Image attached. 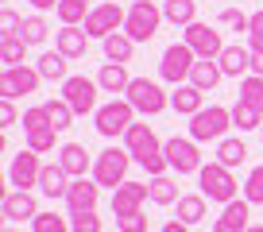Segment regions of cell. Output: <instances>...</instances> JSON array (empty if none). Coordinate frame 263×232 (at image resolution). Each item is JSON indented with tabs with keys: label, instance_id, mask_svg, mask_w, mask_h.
Returning a JSON list of instances; mask_svg holds the SVG:
<instances>
[{
	"label": "cell",
	"instance_id": "14",
	"mask_svg": "<svg viewBox=\"0 0 263 232\" xmlns=\"http://www.w3.org/2000/svg\"><path fill=\"white\" fill-rule=\"evenodd\" d=\"M39 174H43L39 151L24 147L20 155H12V166H8V182L16 186V190H31V186H39Z\"/></svg>",
	"mask_w": 263,
	"mask_h": 232
},
{
	"label": "cell",
	"instance_id": "8",
	"mask_svg": "<svg viewBox=\"0 0 263 232\" xmlns=\"http://www.w3.org/2000/svg\"><path fill=\"white\" fill-rule=\"evenodd\" d=\"M97 93H105L97 78L70 74V78L62 82V97L70 101V108H74L78 116H85V112H97Z\"/></svg>",
	"mask_w": 263,
	"mask_h": 232
},
{
	"label": "cell",
	"instance_id": "44",
	"mask_svg": "<svg viewBox=\"0 0 263 232\" xmlns=\"http://www.w3.org/2000/svg\"><path fill=\"white\" fill-rule=\"evenodd\" d=\"M221 27H232V31H248V27H252V16H244L240 8H224V12H221Z\"/></svg>",
	"mask_w": 263,
	"mask_h": 232
},
{
	"label": "cell",
	"instance_id": "37",
	"mask_svg": "<svg viewBox=\"0 0 263 232\" xmlns=\"http://www.w3.org/2000/svg\"><path fill=\"white\" fill-rule=\"evenodd\" d=\"M47 112H50V120H54V128H58V132H66V128H70V124H74V108H70V101H66V97H58V101H47Z\"/></svg>",
	"mask_w": 263,
	"mask_h": 232
},
{
	"label": "cell",
	"instance_id": "50",
	"mask_svg": "<svg viewBox=\"0 0 263 232\" xmlns=\"http://www.w3.org/2000/svg\"><path fill=\"white\" fill-rule=\"evenodd\" d=\"M163 232H190V224H182V221H166V224H163Z\"/></svg>",
	"mask_w": 263,
	"mask_h": 232
},
{
	"label": "cell",
	"instance_id": "41",
	"mask_svg": "<svg viewBox=\"0 0 263 232\" xmlns=\"http://www.w3.org/2000/svg\"><path fill=\"white\" fill-rule=\"evenodd\" d=\"M147 224H151V217L143 213V209H136V213H124V217H116V228H120V232H147Z\"/></svg>",
	"mask_w": 263,
	"mask_h": 232
},
{
	"label": "cell",
	"instance_id": "31",
	"mask_svg": "<svg viewBox=\"0 0 263 232\" xmlns=\"http://www.w3.org/2000/svg\"><path fill=\"white\" fill-rule=\"evenodd\" d=\"M151 201H155V205H178V182H174L171 174H159V178H151Z\"/></svg>",
	"mask_w": 263,
	"mask_h": 232
},
{
	"label": "cell",
	"instance_id": "36",
	"mask_svg": "<svg viewBox=\"0 0 263 232\" xmlns=\"http://www.w3.org/2000/svg\"><path fill=\"white\" fill-rule=\"evenodd\" d=\"M24 136H31V132H43V128H54V120H50V112H47V105H35V108H27L24 112Z\"/></svg>",
	"mask_w": 263,
	"mask_h": 232
},
{
	"label": "cell",
	"instance_id": "13",
	"mask_svg": "<svg viewBox=\"0 0 263 232\" xmlns=\"http://www.w3.org/2000/svg\"><path fill=\"white\" fill-rule=\"evenodd\" d=\"M182 39L194 47V54L197 58H221V50H224V39H221V31L217 27H209V24H190V27H182Z\"/></svg>",
	"mask_w": 263,
	"mask_h": 232
},
{
	"label": "cell",
	"instance_id": "17",
	"mask_svg": "<svg viewBox=\"0 0 263 232\" xmlns=\"http://www.w3.org/2000/svg\"><path fill=\"white\" fill-rule=\"evenodd\" d=\"M0 209H4V221H35V217L43 213L31 190H12V194H4V205H0Z\"/></svg>",
	"mask_w": 263,
	"mask_h": 232
},
{
	"label": "cell",
	"instance_id": "3",
	"mask_svg": "<svg viewBox=\"0 0 263 232\" xmlns=\"http://www.w3.org/2000/svg\"><path fill=\"white\" fill-rule=\"evenodd\" d=\"M229 128H232V108H224V105H209L190 116V140H197V143L224 140Z\"/></svg>",
	"mask_w": 263,
	"mask_h": 232
},
{
	"label": "cell",
	"instance_id": "48",
	"mask_svg": "<svg viewBox=\"0 0 263 232\" xmlns=\"http://www.w3.org/2000/svg\"><path fill=\"white\" fill-rule=\"evenodd\" d=\"M35 12H50V8H58V0H27Z\"/></svg>",
	"mask_w": 263,
	"mask_h": 232
},
{
	"label": "cell",
	"instance_id": "6",
	"mask_svg": "<svg viewBox=\"0 0 263 232\" xmlns=\"http://www.w3.org/2000/svg\"><path fill=\"white\" fill-rule=\"evenodd\" d=\"M93 120H97V132L105 136V140H116V136H124L132 124H136V105H132L128 97L108 101V105H101L97 112H93Z\"/></svg>",
	"mask_w": 263,
	"mask_h": 232
},
{
	"label": "cell",
	"instance_id": "12",
	"mask_svg": "<svg viewBox=\"0 0 263 232\" xmlns=\"http://www.w3.org/2000/svg\"><path fill=\"white\" fill-rule=\"evenodd\" d=\"M39 82H43V74L31 66H4V74H0V97L4 101L27 97V93L39 89Z\"/></svg>",
	"mask_w": 263,
	"mask_h": 232
},
{
	"label": "cell",
	"instance_id": "40",
	"mask_svg": "<svg viewBox=\"0 0 263 232\" xmlns=\"http://www.w3.org/2000/svg\"><path fill=\"white\" fill-rule=\"evenodd\" d=\"M244 198L252 205H263V166H252L248 170V182H244Z\"/></svg>",
	"mask_w": 263,
	"mask_h": 232
},
{
	"label": "cell",
	"instance_id": "51",
	"mask_svg": "<svg viewBox=\"0 0 263 232\" xmlns=\"http://www.w3.org/2000/svg\"><path fill=\"white\" fill-rule=\"evenodd\" d=\"M248 232H263V224H248Z\"/></svg>",
	"mask_w": 263,
	"mask_h": 232
},
{
	"label": "cell",
	"instance_id": "18",
	"mask_svg": "<svg viewBox=\"0 0 263 232\" xmlns=\"http://www.w3.org/2000/svg\"><path fill=\"white\" fill-rule=\"evenodd\" d=\"M248 217H252V201H248V198H232L229 205L221 209V217L213 221V228H224V232H248Z\"/></svg>",
	"mask_w": 263,
	"mask_h": 232
},
{
	"label": "cell",
	"instance_id": "4",
	"mask_svg": "<svg viewBox=\"0 0 263 232\" xmlns=\"http://www.w3.org/2000/svg\"><path fill=\"white\" fill-rule=\"evenodd\" d=\"M136 163L132 159L128 147H108L97 155V163H93V178H97V186H108V190H116V186L128 182V166Z\"/></svg>",
	"mask_w": 263,
	"mask_h": 232
},
{
	"label": "cell",
	"instance_id": "23",
	"mask_svg": "<svg viewBox=\"0 0 263 232\" xmlns=\"http://www.w3.org/2000/svg\"><path fill=\"white\" fill-rule=\"evenodd\" d=\"M58 155V163L66 166V174H70V178H85V170H89V151L82 147V143H62V147L54 151Z\"/></svg>",
	"mask_w": 263,
	"mask_h": 232
},
{
	"label": "cell",
	"instance_id": "47",
	"mask_svg": "<svg viewBox=\"0 0 263 232\" xmlns=\"http://www.w3.org/2000/svg\"><path fill=\"white\" fill-rule=\"evenodd\" d=\"M0 120H4V128L20 124V116H16V105H12V101H4V108H0Z\"/></svg>",
	"mask_w": 263,
	"mask_h": 232
},
{
	"label": "cell",
	"instance_id": "20",
	"mask_svg": "<svg viewBox=\"0 0 263 232\" xmlns=\"http://www.w3.org/2000/svg\"><path fill=\"white\" fill-rule=\"evenodd\" d=\"M221 70H224V78H248L252 74V47H240V43H232V47H224L221 50Z\"/></svg>",
	"mask_w": 263,
	"mask_h": 232
},
{
	"label": "cell",
	"instance_id": "33",
	"mask_svg": "<svg viewBox=\"0 0 263 232\" xmlns=\"http://www.w3.org/2000/svg\"><path fill=\"white\" fill-rule=\"evenodd\" d=\"M27 47H31V43H27L24 35H4V43H0V58H4V66H24Z\"/></svg>",
	"mask_w": 263,
	"mask_h": 232
},
{
	"label": "cell",
	"instance_id": "46",
	"mask_svg": "<svg viewBox=\"0 0 263 232\" xmlns=\"http://www.w3.org/2000/svg\"><path fill=\"white\" fill-rule=\"evenodd\" d=\"M0 27H4V31L0 35H20V27H24V20L16 16V12L12 8H4V16H0Z\"/></svg>",
	"mask_w": 263,
	"mask_h": 232
},
{
	"label": "cell",
	"instance_id": "15",
	"mask_svg": "<svg viewBox=\"0 0 263 232\" xmlns=\"http://www.w3.org/2000/svg\"><path fill=\"white\" fill-rule=\"evenodd\" d=\"M66 209L70 213H85V209H97V201H101V186H97V178H74L70 182V194H66Z\"/></svg>",
	"mask_w": 263,
	"mask_h": 232
},
{
	"label": "cell",
	"instance_id": "35",
	"mask_svg": "<svg viewBox=\"0 0 263 232\" xmlns=\"http://www.w3.org/2000/svg\"><path fill=\"white\" fill-rule=\"evenodd\" d=\"M232 128L255 132V128H263V112H255V108H248L244 101H236V105H232Z\"/></svg>",
	"mask_w": 263,
	"mask_h": 232
},
{
	"label": "cell",
	"instance_id": "21",
	"mask_svg": "<svg viewBox=\"0 0 263 232\" xmlns=\"http://www.w3.org/2000/svg\"><path fill=\"white\" fill-rule=\"evenodd\" d=\"M54 50H62L70 62H74V58H85V50H89V35H85V27H62V31L54 35Z\"/></svg>",
	"mask_w": 263,
	"mask_h": 232
},
{
	"label": "cell",
	"instance_id": "30",
	"mask_svg": "<svg viewBox=\"0 0 263 232\" xmlns=\"http://www.w3.org/2000/svg\"><path fill=\"white\" fill-rule=\"evenodd\" d=\"M178 221L182 224H201L205 221V194H182L178 198Z\"/></svg>",
	"mask_w": 263,
	"mask_h": 232
},
{
	"label": "cell",
	"instance_id": "28",
	"mask_svg": "<svg viewBox=\"0 0 263 232\" xmlns=\"http://www.w3.org/2000/svg\"><path fill=\"white\" fill-rule=\"evenodd\" d=\"M66 66H70V58H66L62 50H47L35 70L43 74V82H66V78H70V74H66Z\"/></svg>",
	"mask_w": 263,
	"mask_h": 232
},
{
	"label": "cell",
	"instance_id": "45",
	"mask_svg": "<svg viewBox=\"0 0 263 232\" xmlns=\"http://www.w3.org/2000/svg\"><path fill=\"white\" fill-rule=\"evenodd\" d=\"M248 47H252V50H263V8L252 16V27H248Z\"/></svg>",
	"mask_w": 263,
	"mask_h": 232
},
{
	"label": "cell",
	"instance_id": "25",
	"mask_svg": "<svg viewBox=\"0 0 263 232\" xmlns=\"http://www.w3.org/2000/svg\"><path fill=\"white\" fill-rule=\"evenodd\" d=\"M101 43H105V58H108V62H124V66H128L132 54H136V39H132L128 31H112L108 39H101Z\"/></svg>",
	"mask_w": 263,
	"mask_h": 232
},
{
	"label": "cell",
	"instance_id": "1",
	"mask_svg": "<svg viewBox=\"0 0 263 232\" xmlns=\"http://www.w3.org/2000/svg\"><path fill=\"white\" fill-rule=\"evenodd\" d=\"M124 147L132 151V159H136V163H140L151 178H159V174L171 170L166 151H163V143H159V136L151 132V124H140V120H136V124L124 132Z\"/></svg>",
	"mask_w": 263,
	"mask_h": 232
},
{
	"label": "cell",
	"instance_id": "7",
	"mask_svg": "<svg viewBox=\"0 0 263 232\" xmlns=\"http://www.w3.org/2000/svg\"><path fill=\"white\" fill-rule=\"evenodd\" d=\"M194 66H197V54H194V47H190V43L182 39V43H171V47L163 50L159 74H163V82H171V85H182V82H190Z\"/></svg>",
	"mask_w": 263,
	"mask_h": 232
},
{
	"label": "cell",
	"instance_id": "54",
	"mask_svg": "<svg viewBox=\"0 0 263 232\" xmlns=\"http://www.w3.org/2000/svg\"><path fill=\"white\" fill-rule=\"evenodd\" d=\"M259 136H263V128H259Z\"/></svg>",
	"mask_w": 263,
	"mask_h": 232
},
{
	"label": "cell",
	"instance_id": "49",
	"mask_svg": "<svg viewBox=\"0 0 263 232\" xmlns=\"http://www.w3.org/2000/svg\"><path fill=\"white\" fill-rule=\"evenodd\" d=\"M252 74L263 78V50H252Z\"/></svg>",
	"mask_w": 263,
	"mask_h": 232
},
{
	"label": "cell",
	"instance_id": "16",
	"mask_svg": "<svg viewBox=\"0 0 263 232\" xmlns=\"http://www.w3.org/2000/svg\"><path fill=\"white\" fill-rule=\"evenodd\" d=\"M151 198V186L147 182H124L112 190V213L124 217V213H136V209H143V201Z\"/></svg>",
	"mask_w": 263,
	"mask_h": 232
},
{
	"label": "cell",
	"instance_id": "34",
	"mask_svg": "<svg viewBox=\"0 0 263 232\" xmlns=\"http://www.w3.org/2000/svg\"><path fill=\"white\" fill-rule=\"evenodd\" d=\"M240 101H244L248 108H255V112H263V78L259 74L240 78Z\"/></svg>",
	"mask_w": 263,
	"mask_h": 232
},
{
	"label": "cell",
	"instance_id": "42",
	"mask_svg": "<svg viewBox=\"0 0 263 232\" xmlns=\"http://www.w3.org/2000/svg\"><path fill=\"white\" fill-rule=\"evenodd\" d=\"M70 228H74V232H101V217H97V209L70 213Z\"/></svg>",
	"mask_w": 263,
	"mask_h": 232
},
{
	"label": "cell",
	"instance_id": "29",
	"mask_svg": "<svg viewBox=\"0 0 263 232\" xmlns=\"http://www.w3.org/2000/svg\"><path fill=\"white\" fill-rule=\"evenodd\" d=\"M58 20H62V27H82L85 20H89V0H58Z\"/></svg>",
	"mask_w": 263,
	"mask_h": 232
},
{
	"label": "cell",
	"instance_id": "27",
	"mask_svg": "<svg viewBox=\"0 0 263 232\" xmlns=\"http://www.w3.org/2000/svg\"><path fill=\"white\" fill-rule=\"evenodd\" d=\"M163 20L174 27H190L197 20V0H166L163 4Z\"/></svg>",
	"mask_w": 263,
	"mask_h": 232
},
{
	"label": "cell",
	"instance_id": "32",
	"mask_svg": "<svg viewBox=\"0 0 263 232\" xmlns=\"http://www.w3.org/2000/svg\"><path fill=\"white\" fill-rule=\"evenodd\" d=\"M244 159H248V143L244 140H217V163H224V166H244Z\"/></svg>",
	"mask_w": 263,
	"mask_h": 232
},
{
	"label": "cell",
	"instance_id": "9",
	"mask_svg": "<svg viewBox=\"0 0 263 232\" xmlns=\"http://www.w3.org/2000/svg\"><path fill=\"white\" fill-rule=\"evenodd\" d=\"M124 97H128L132 105H136V112H143V116H159L166 105H171V97L163 93V85L151 82V78H132V85H128Z\"/></svg>",
	"mask_w": 263,
	"mask_h": 232
},
{
	"label": "cell",
	"instance_id": "11",
	"mask_svg": "<svg viewBox=\"0 0 263 232\" xmlns=\"http://www.w3.org/2000/svg\"><path fill=\"white\" fill-rule=\"evenodd\" d=\"M166 151V163H171L174 174H197L201 170V151H197V140H182V136H174V140L163 143Z\"/></svg>",
	"mask_w": 263,
	"mask_h": 232
},
{
	"label": "cell",
	"instance_id": "43",
	"mask_svg": "<svg viewBox=\"0 0 263 232\" xmlns=\"http://www.w3.org/2000/svg\"><path fill=\"white\" fill-rule=\"evenodd\" d=\"M54 132H58V128H43V132H31V136H27V147L39 151V155H50V151H54Z\"/></svg>",
	"mask_w": 263,
	"mask_h": 232
},
{
	"label": "cell",
	"instance_id": "22",
	"mask_svg": "<svg viewBox=\"0 0 263 232\" xmlns=\"http://www.w3.org/2000/svg\"><path fill=\"white\" fill-rule=\"evenodd\" d=\"M171 108H174V112H182V116H194V112L205 108V93L197 89V85L182 82V85H174V93H171Z\"/></svg>",
	"mask_w": 263,
	"mask_h": 232
},
{
	"label": "cell",
	"instance_id": "5",
	"mask_svg": "<svg viewBox=\"0 0 263 232\" xmlns=\"http://www.w3.org/2000/svg\"><path fill=\"white\" fill-rule=\"evenodd\" d=\"M159 24H163V8H159L155 0H132L124 31H128L136 43H151L155 31H159Z\"/></svg>",
	"mask_w": 263,
	"mask_h": 232
},
{
	"label": "cell",
	"instance_id": "39",
	"mask_svg": "<svg viewBox=\"0 0 263 232\" xmlns=\"http://www.w3.org/2000/svg\"><path fill=\"white\" fill-rule=\"evenodd\" d=\"M31 232H74L66 217H54V213H39L31 221Z\"/></svg>",
	"mask_w": 263,
	"mask_h": 232
},
{
	"label": "cell",
	"instance_id": "26",
	"mask_svg": "<svg viewBox=\"0 0 263 232\" xmlns=\"http://www.w3.org/2000/svg\"><path fill=\"white\" fill-rule=\"evenodd\" d=\"M97 82H101L105 93H128L132 78H128V66H124V62H105L101 74H97Z\"/></svg>",
	"mask_w": 263,
	"mask_h": 232
},
{
	"label": "cell",
	"instance_id": "10",
	"mask_svg": "<svg viewBox=\"0 0 263 232\" xmlns=\"http://www.w3.org/2000/svg\"><path fill=\"white\" fill-rule=\"evenodd\" d=\"M124 24H128V12L108 0V4H97V8L89 12V20H85L82 27H85L89 39H108L112 31H124Z\"/></svg>",
	"mask_w": 263,
	"mask_h": 232
},
{
	"label": "cell",
	"instance_id": "53",
	"mask_svg": "<svg viewBox=\"0 0 263 232\" xmlns=\"http://www.w3.org/2000/svg\"><path fill=\"white\" fill-rule=\"evenodd\" d=\"M213 232H224V228H213Z\"/></svg>",
	"mask_w": 263,
	"mask_h": 232
},
{
	"label": "cell",
	"instance_id": "52",
	"mask_svg": "<svg viewBox=\"0 0 263 232\" xmlns=\"http://www.w3.org/2000/svg\"><path fill=\"white\" fill-rule=\"evenodd\" d=\"M4 232H16V228H4Z\"/></svg>",
	"mask_w": 263,
	"mask_h": 232
},
{
	"label": "cell",
	"instance_id": "24",
	"mask_svg": "<svg viewBox=\"0 0 263 232\" xmlns=\"http://www.w3.org/2000/svg\"><path fill=\"white\" fill-rule=\"evenodd\" d=\"M221 78H224V70H221L217 58H197L194 74H190V85H197L201 93H213L217 85H221Z\"/></svg>",
	"mask_w": 263,
	"mask_h": 232
},
{
	"label": "cell",
	"instance_id": "2",
	"mask_svg": "<svg viewBox=\"0 0 263 232\" xmlns=\"http://www.w3.org/2000/svg\"><path fill=\"white\" fill-rule=\"evenodd\" d=\"M197 182H201V194H205L209 201H217V205H229L232 198H236V178H232V166L224 163H205L201 170H197Z\"/></svg>",
	"mask_w": 263,
	"mask_h": 232
},
{
	"label": "cell",
	"instance_id": "38",
	"mask_svg": "<svg viewBox=\"0 0 263 232\" xmlns=\"http://www.w3.org/2000/svg\"><path fill=\"white\" fill-rule=\"evenodd\" d=\"M20 35H24L31 47H39V43H47L50 27H47V20H43V16H27V20H24V27H20Z\"/></svg>",
	"mask_w": 263,
	"mask_h": 232
},
{
	"label": "cell",
	"instance_id": "19",
	"mask_svg": "<svg viewBox=\"0 0 263 232\" xmlns=\"http://www.w3.org/2000/svg\"><path fill=\"white\" fill-rule=\"evenodd\" d=\"M70 182H74V178H70V174H66V166L58 163H47L43 166V174H39V190L47 194L50 201H58V198H66V194H70Z\"/></svg>",
	"mask_w": 263,
	"mask_h": 232
}]
</instances>
